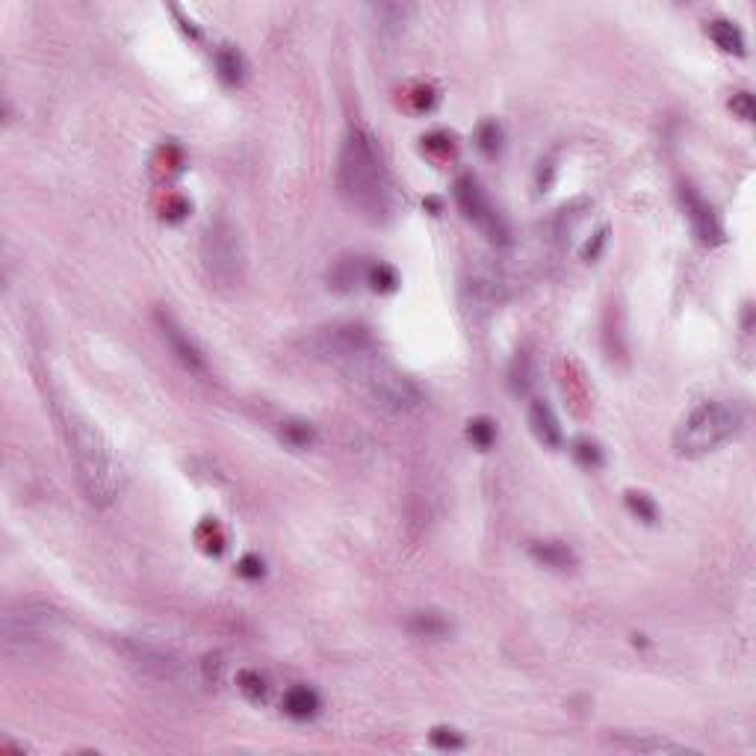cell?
Here are the masks:
<instances>
[{"label": "cell", "instance_id": "1", "mask_svg": "<svg viewBox=\"0 0 756 756\" xmlns=\"http://www.w3.org/2000/svg\"><path fill=\"white\" fill-rule=\"evenodd\" d=\"M337 187L346 205L372 225H385L396 213V189L385 157L376 145V136L364 127H352L343 140L337 159Z\"/></svg>", "mask_w": 756, "mask_h": 756}, {"label": "cell", "instance_id": "2", "mask_svg": "<svg viewBox=\"0 0 756 756\" xmlns=\"http://www.w3.org/2000/svg\"><path fill=\"white\" fill-rule=\"evenodd\" d=\"M59 429L68 443L74 478H77L83 496L95 508L115 503V496L122 494V467L115 461L113 446L77 411H59Z\"/></svg>", "mask_w": 756, "mask_h": 756}, {"label": "cell", "instance_id": "3", "mask_svg": "<svg viewBox=\"0 0 756 756\" xmlns=\"http://www.w3.org/2000/svg\"><path fill=\"white\" fill-rule=\"evenodd\" d=\"M744 425V408L733 399H706L677 425L674 450L683 458H700L730 443Z\"/></svg>", "mask_w": 756, "mask_h": 756}, {"label": "cell", "instance_id": "4", "mask_svg": "<svg viewBox=\"0 0 756 756\" xmlns=\"http://www.w3.org/2000/svg\"><path fill=\"white\" fill-rule=\"evenodd\" d=\"M0 638L13 659H39L59 642V615L45 603H15L4 612Z\"/></svg>", "mask_w": 756, "mask_h": 756}, {"label": "cell", "instance_id": "5", "mask_svg": "<svg viewBox=\"0 0 756 756\" xmlns=\"http://www.w3.org/2000/svg\"><path fill=\"white\" fill-rule=\"evenodd\" d=\"M201 266H205L207 278L231 290L242 281L246 275V249H242V237L233 222L228 219H213L201 233Z\"/></svg>", "mask_w": 756, "mask_h": 756}, {"label": "cell", "instance_id": "6", "mask_svg": "<svg viewBox=\"0 0 756 756\" xmlns=\"http://www.w3.org/2000/svg\"><path fill=\"white\" fill-rule=\"evenodd\" d=\"M307 358L323 360V364H364L372 358L376 337L360 323H328L314 328L302 340Z\"/></svg>", "mask_w": 756, "mask_h": 756}, {"label": "cell", "instance_id": "7", "mask_svg": "<svg viewBox=\"0 0 756 756\" xmlns=\"http://www.w3.org/2000/svg\"><path fill=\"white\" fill-rule=\"evenodd\" d=\"M360 378L369 393V399L385 408L390 414H408L414 408H420L423 390L417 387V381L408 378L396 367L381 364V360H364L360 364Z\"/></svg>", "mask_w": 756, "mask_h": 756}, {"label": "cell", "instance_id": "8", "mask_svg": "<svg viewBox=\"0 0 756 756\" xmlns=\"http://www.w3.org/2000/svg\"><path fill=\"white\" fill-rule=\"evenodd\" d=\"M452 196H455V205L458 210L464 213L467 222H473V225L485 233L487 240L499 242V246H506L511 231H508V222L503 219V213L494 207V201L487 198V193L482 189V184L473 178V175H461L455 180L452 187Z\"/></svg>", "mask_w": 756, "mask_h": 756}, {"label": "cell", "instance_id": "9", "mask_svg": "<svg viewBox=\"0 0 756 756\" xmlns=\"http://www.w3.org/2000/svg\"><path fill=\"white\" fill-rule=\"evenodd\" d=\"M154 323L159 328V337H163L166 349L175 355L178 364L184 369H189V372H196V376H207V358H205V352H201V346L193 340V334H189L169 311H157Z\"/></svg>", "mask_w": 756, "mask_h": 756}, {"label": "cell", "instance_id": "10", "mask_svg": "<svg viewBox=\"0 0 756 756\" xmlns=\"http://www.w3.org/2000/svg\"><path fill=\"white\" fill-rule=\"evenodd\" d=\"M679 198H683L686 219H688L691 231H695V237L704 242V246H718V242L724 240V228H721V222H718L709 201L688 184L679 187Z\"/></svg>", "mask_w": 756, "mask_h": 756}, {"label": "cell", "instance_id": "11", "mask_svg": "<svg viewBox=\"0 0 756 756\" xmlns=\"http://www.w3.org/2000/svg\"><path fill=\"white\" fill-rule=\"evenodd\" d=\"M529 429L532 434L550 446V450H559L561 441H564V434H561V423L556 417V411L550 408V405L544 399H535L529 405Z\"/></svg>", "mask_w": 756, "mask_h": 756}, {"label": "cell", "instance_id": "12", "mask_svg": "<svg viewBox=\"0 0 756 756\" xmlns=\"http://www.w3.org/2000/svg\"><path fill=\"white\" fill-rule=\"evenodd\" d=\"M529 556L535 559L541 568L547 570H573L577 568V552H573L568 544H561V541H532L529 544Z\"/></svg>", "mask_w": 756, "mask_h": 756}, {"label": "cell", "instance_id": "13", "mask_svg": "<svg viewBox=\"0 0 756 756\" xmlns=\"http://www.w3.org/2000/svg\"><path fill=\"white\" fill-rule=\"evenodd\" d=\"M323 709V700L311 686H293L284 695V715L293 721H311Z\"/></svg>", "mask_w": 756, "mask_h": 756}, {"label": "cell", "instance_id": "14", "mask_svg": "<svg viewBox=\"0 0 756 756\" xmlns=\"http://www.w3.org/2000/svg\"><path fill=\"white\" fill-rule=\"evenodd\" d=\"M612 742L617 748L633 753H697L695 748H686V744H677L659 736H615Z\"/></svg>", "mask_w": 756, "mask_h": 756}, {"label": "cell", "instance_id": "15", "mask_svg": "<svg viewBox=\"0 0 756 756\" xmlns=\"http://www.w3.org/2000/svg\"><path fill=\"white\" fill-rule=\"evenodd\" d=\"M216 71H219L222 83L240 87V83L246 80V57H242L233 45H219L216 48Z\"/></svg>", "mask_w": 756, "mask_h": 756}, {"label": "cell", "instance_id": "16", "mask_svg": "<svg viewBox=\"0 0 756 756\" xmlns=\"http://www.w3.org/2000/svg\"><path fill=\"white\" fill-rule=\"evenodd\" d=\"M709 39L715 41V45L724 53H736V57H744V33L739 30L736 21H730V18L709 21Z\"/></svg>", "mask_w": 756, "mask_h": 756}, {"label": "cell", "instance_id": "17", "mask_svg": "<svg viewBox=\"0 0 756 756\" xmlns=\"http://www.w3.org/2000/svg\"><path fill=\"white\" fill-rule=\"evenodd\" d=\"M499 290H503V284H499V275L491 269H476L473 278L467 281L470 299L482 307H494V302H499Z\"/></svg>", "mask_w": 756, "mask_h": 756}, {"label": "cell", "instance_id": "18", "mask_svg": "<svg viewBox=\"0 0 756 756\" xmlns=\"http://www.w3.org/2000/svg\"><path fill=\"white\" fill-rule=\"evenodd\" d=\"M408 630H411V635H417V638H446V635L452 633V624L446 621L441 612L425 609V612H414L411 615Z\"/></svg>", "mask_w": 756, "mask_h": 756}, {"label": "cell", "instance_id": "19", "mask_svg": "<svg viewBox=\"0 0 756 756\" xmlns=\"http://www.w3.org/2000/svg\"><path fill=\"white\" fill-rule=\"evenodd\" d=\"M332 281L337 290H355V287L369 281V266L364 263V258H343V260H337Z\"/></svg>", "mask_w": 756, "mask_h": 756}, {"label": "cell", "instance_id": "20", "mask_svg": "<svg viewBox=\"0 0 756 756\" xmlns=\"http://www.w3.org/2000/svg\"><path fill=\"white\" fill-rule=\"evenodd\" d=\"M532 385H535V360L529 352H517L508 369V387L515 396H526Z\"/></svg>", "mask_w": 756, "mask_h": 756}, {"label": "cell", "instance_id": "21", "mask_svg": "<svg viewBox=\"0 0 756 756\" xmlns=\"http://www.w3.org/2000/svg\"><path fill=\"white\" fill-rule=\"evenodd\" d=\"M281 441L290 450H311L316 443V429L307 420H287L281 423Z\"/></svg>", "mask_w": 756, "mask_h": 756}, {"label": "cell", "instance_id": "22", "mask_svg": "<svg viewBox=\"0 0 756 756\" xmlns=\"http://www.w3.org/2000/svg\"><path fill=\"white\" fill-rule=\"evenodd\" d=\"M411 13H414V9H411V6H402V4H378V6H372V15H376L378 27H381V30H390V33H399Z\"/></svg>", "mask_w": 756, "mask_h": 756}, {"label": "cell", "instance_id": "23", "mask_svg": "<svg viewBox=\"0 0 756 756\" xmlns=\"http://www.w3.org/2000/svg\"><path fill=\"white\" fill-rule=\"evenodd\" d=\"M503 127H499L496 122H485V124H478V131H476V148L482 151L485 157H496L499 151H503Z\"/></svg>", "mask_w": 756, "mask_h": 756}, {"label": "cell", "instance_id": "24", "mask_svg": "<svg viewBox=\"0 0 756 756\" xmlns=\"http://www.w3.org/2000/svg\"><path fill=\"white\" fill-rule=\"evenodd\" d=\"M237 686H240L242 695L251 700V704H263L266 695H269V686H266V679L258 674V670H240Z\"/></svg>", "mask_w": 756, "mask_h": 756}, {"label": "cell", "instance_id": "25", "mask_svg": "<svg viewBox=\"0 0 756 756\" xmlns=\"http://www.w3.org/2000/svg\"><path fill=\"white\" fill-rule=\"evenodd\" d=\"M467 438H470L478 450H491L496 441V423L487 417H476L467 423Z\"/></svg>", "mask_w": 756, "mask_h": 756}, {"label": "cell", "instance_id": "26", "mask_svg": "<svg viewBox=\"0 0 756 756\" xmlns=\"http://www.w3.org/2000/svg\"><path fill=\"white\" fill-rule=\"evenodd\" d=\"M626 506H630V511L638 517V520H644V524H656V503L647 494H635L630 491L626 494Z\"/></svg>", "mask_w": 756, "mask_h": 756}, {"label": "cell", "instance_id": "27", "mask_svg": "<svg viewBox=\"0 0 756 756\" xmlns=\"http://www.w3.org/2000/svg\"><path fill=\"white\" fill-rule=\"evenodd\" d=\"M429 742L434 744V748H441V751H461L464 744H467L461 733L452 730V727H434L429 733Z\"/></svg>", "mask_w": 756, "mask_h": 756}, {"label": "cell", "instance_id": "28", "mask_svg": "<svg viewBox=\"0 0 756 756\" xmlns=\"http://www.w3.org/2000/svg\"><path fill=\"white\" fill-rule=\"evenodd\" d=\"M573 455H577V461L582 467H600L603 464V450L588 438H579L577 443H573Z\"/></svg>", "mask_w": 756, "mask_h": 756}, {"label": "cell", "instance_id": "29", "mask_svg": "<svg viewBox=\"0 0 756 756\" xmlns=\"http://www.w3.org/2000/svg\"><path fill=\"white\" fill-rule=\"evenodd\" d=\"M730 110L736 113L742 122H753V115H756L753 95L751 92H736V95H733V101H730Z\"/></svg>", "mask_w": 756, "mask_h": 756}, {"label": "cell", "instance_id": "30", "mask_svg": "<svg viewBox=\"0 0 756 756\" xmlns=\"http://www.w3.org/2000/svg\"><path fill=\"white\" fill-rule=\"evenodd\" d=\"M369 281L376 290H393L396 287V272L387 269V266H378V269H369Z\"/></svg>", "mask_w": 756, "mask_h": 756}, {"label": "cell", "instance_id": "31", "mask_svg": "<svg viewBox=\"0 0 756 756\" xmlns=\"http://www.w3.org/2000/svg\"><path fill=\"white\" fill-rule=\"evenodd\" d=\"M240 573L246 579H260L263 577V561L258 556H242L240 559Z\"/></svg>", "mask_w": 756, "mask_h": 756}]
</instances>
